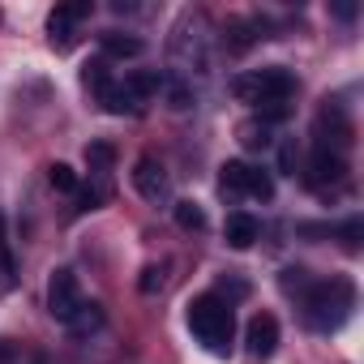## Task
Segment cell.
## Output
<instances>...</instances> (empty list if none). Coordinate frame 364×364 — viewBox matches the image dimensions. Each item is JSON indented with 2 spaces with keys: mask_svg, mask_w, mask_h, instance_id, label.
I'll return each instance as SVG.
<instances>
[{
  "mask_svg": "<svg viewBox=\"0 0 364 364\" xmlns=\"http://www.w3.org/2000/svg\"><path fill=\"white\" fill-rule=\"evenodd\" d=\"M300 296H304V317H309V326H317V330L338 326V321L351 313V304H355V291H351L347 279H321V283H309Z\"/></svg>",
  "mask_w": 364,
  "mask_h": 364,
  "instance_id": "6da1fadb",
  "label": "cell"
},
{
  "mask_svg": "<svg viewBox=\"0 0 364 364\" xmlns=\"http://www.w3.org/2000/svg\"><path fill=\"white\" fill-rule=\"evenodd\" d=\"M189 330L210 347V351H232V338H236V317H232V304L219 300V296H198L189 304Z\"/></svg>",
  "mask_w": 364,
  "mask_h": 364,
  "instance_id": "7a4b0ae2",
  "label": "cell"
},
{
  "mask_svg": "<svg viewBox=\"0 0 364 364\" xmlns=\"http://www.w3.org/2000/svg\"><path fill=\"white\" fill-rule=\"evenodd\" d=\"M291 90H296V77L287 73V69H279V65H270V69H253V73H236L232 77V95L240 99V103H287L291 99Z\"/></svg>",
  "mask_w": 364,
  "mask_h": 364,
  "instance_id": "3957f363",
  "label": "cell"
},
{
  "mask_svg": "<svg viewBox=\"0 0 364 364\" xmlns=\"http://www.w3.org/2000/svg\"><path fill=\"white\" fill-rule=\"evenodd\" d=\"M219 180H223V189H232V193H249V198H262V202L274 198V180H270L262 167L240 163V159L223 163V167H219Z\"/></svg>",
  "mask_w": 364,
  "mask_h": 364,
  "instance_id": "277c9868",
  "label": "cell"
},
{
  "mask_svg": "<svg viewBox=\"0 0 364 364\" xmlns=\"http://www.w3.org/2000/svg\"><path fill=\"white\" fill-rule=\"evenodd\" d=\"M82 309V287H77V274L73 270H56L52 283H48V313L56 321H73V313Z\"/></svg>",
  "mask_w": 364,
  "mask_h": 364,
  "instance_id": "5b68a950",
  "label": "cell"
},
{
  "mask_svg": "<svg viewBox=\"0 0 364 364\" xmlns=\"http://www.w3.org/2000/svg\"><path fill=\"white\" fill-rule=\"evenodd\" d=\"M133 189H137L146 202H163V198H167V171H163V163H159L154 154H141V159L133 163Z\"/></svg>",
  "mask_w": 364,
  "mask_h": 364,
  "instance_id": "8992f818",
  "label": "cell"
},
{
  "mask_svg": "<svg viewBox=\"0 0 364 364\" xmlns=\"http://www.w3.org/2000/svg\"><path fill=\"white\" fill-rule=\"evenodd\" d=\"M245 347H249V355H257V360H266V355H274V347H279V321H274L270 313H257V317L249 321V334H245Z\"/></svg>",
  "mask_w": 364,
  "mask_h": 364,
  "instance_id": "52a82bcc",
  "label": "cell"
},
{
  "mask_svg": "<svg viewBox=\"0 0 364 364\" xmlns=\"http://www.w3.org/2000/svg\"><path fill=\"white\" fill-rule=\"evenodd\" d=\"M343 171H347V159L338 150L317 146L309 159V185H334V180H343Z\"/></svg>",
  "mask_w": 364,
  "mask_h": 364,
  "instance_id": "ba28073f",
  "label": "cell"
},
{
  "mask_svg": "<svg viewBox=\"0 0 364 364\" xmlns=\"http://www.w3.org/2000/svg\"><path fill=\"white\" fill-rule=\"evenodd\" d=\"M90 14V5H60L52 18H48V31H52V43L56 48H69L73 43V26Z\"/></svg>",
  "mask_w": 364,
  "mask_h": 364,
  "instance_id": "9c48e42d",
  "label": "cell"
},
{
  "mask_svg": "<svg viewBox=\"0 0 364 364\" xmlns=\"http://www.w3.org/2000/svg\"><path fill=\"white\" fill-rule=\"evenodd\" d=\"M257 236H262V223H257L253 215H245V210H240V215H232V219H228V245H232V249H253V245H257Z\"/></svg>",
  "mask_w": 364,
  "mask_h": 364,
  "instance_id": "30bf717a",
  "label": "cell"
},
{
  "mask_svg": "<svg viewBox=\"0 0 364 364\" xmlns=\"http://www.w3.org/2000/svg\"><path fill=\"white\" fill-rule=\"evenodd\" d=\"M163 82H167L163 73H154V69H137V73L124 77V90H129L137 103H146V99H154V95L163 90Z\"/></svg>",
  "mask_w": 364,
  "mask_h": 364,
  "instance_id": "8fae6325",
  "label": "cell"
},
{
  "mask_svg": "<svg viewBox=\"0 0 364 364\" xmlns=\"http://www.w3.org/2000/svg\"><path fill=\"white\" fill-rule=\"evenodd\" d=\"M141 52H146V43H141V39H133V35H116V31H107V35H103V56L133 60V56H141Z\"/></svg>",
  "mask_w": 364,
  "mask_h": 364,
  "instance_id": "7c38bea8",
  "label": "cell"
},
{
  "mask_svg": "<svg viewBox=\"0 0 364 364\" xmlns=\"http://www.w3.org/2000/svg\"><path fill=\"white\" fill-rule=\"evenodd\" d=\"M253 31H262V22L232 18V22H228V48H232V52H245V48H253V43H257V35H253Z\"/></svg>",
  "mask_w": 364,
  "mask_h": 364,
  "instance_id": "4fadbf2b",
  "label": "cell"
},
{
  "mask_svg": "<svg viewBox=\"0 0 364 364\" xmlns=\"http://www.w3.org/2000/svg\"><path fill=\"white\" fill-rule=\"evenodd\" d=\"M99 326H103V309H99L95 300H90V304L82 300V309L73 313V321H69V330H73V334H90V330H99Z\"/></svg>",
  "mask_w": 364,
  "mask_h": 364,
  "instance_id": "5bb4252c",
  "label": "cell"
},
{
  "mask_svg": "<svg viewBox=\"0 0 364 364\" xmlns=\"http://www.w3.org/2000/svg\"><path fill=\"white\" fill-rule=\"evenodd\" d=\"M171 215H176V223L185 228V232H202V228H206V215H202V206H198V202H176V206H171Z\"/></svg>",
  "mask_w": 364,
  "mask_h": 364,
  "instance_id": "9a60e30c",
  "label": "cell"
},
{
  "mask_svg": "<svg viewBox=\"0 0 364 364\" xmlns=\"http://www.w3.org/2000/svg\"><path fill=\"white\" fill-rule=\"evenodd\" d=\"M99 99H103V107H107L112 116H124V112H137V99H133V95H129L124 86H107V90H103Z\"/></svg>",
  "mask_w": 364,
  "mask_h": 364,
  "instance_id": "2e32d148",
  "label": "cell"
},
{
  "mask_svg": "<svg viewBox=\"0 0 364 364\" xmlns=\"http://www.w3.org/2000/svg\"><path fill=\"white\" fill-rule=\"evenodd\" d=\"M236 133H240V146H249V150H266L270 146V124H262V120H245Z\"/></svg>",
  "mask_w": 364,
  "mask_h": 364,
  "instance_id": "e0dca14e",
  "label": "cell"
},
{
  "mask_svg": "<svg viewBox=\"0 0 364 364\" xmlns=\"http://www.w3.org/2000/svg\"><path fill=\"white\" fill-rule=\"evenodd\" d=\"M86 163H90V171H112L116 146H112V141H90V146H86Z\"/></svg>",
  "mask_w": 364,
  "mask_h": 364,
  "instance_id": "ac0fdd59",
  "label": "cell"
},
{
  "mask_svg": "<svg viewBox=\"0 0 364 364\" xmlns=\"http://www.w3.org/2000/svg\"><path fill=\"white\" fill-rule=\"evenodd\" d=\"M48 180H52V189H60V193H73L77 189V171L69 163H52L48 167Z\"/></svg>",
  "mask_w": 364,
  "mask_h": 364,
  "instance_id": "d6986e66",
  "label": "cell"
},
{
  "mask_svg": "<svg viewBox=\"0 0 364 364\" xmlns=\"http://www.w3.org/2000/svg\"><path fill=\"white\" fill-rule=\"evenodd\" d=\"M163 90H167V103H171L176 112H185V107H193V90H189L185 82H163Z\"/></svg>",
  "mask_w": 364,
  "mask_h": 364,
  "instance_id": "ffe728a7",
  "label": "cell"
},
{
  "mask_svg": "<svg viewBox=\"0 0 364 364\" xmlns=\"http://www.w3.org/2000/svg\"><path fill=\"white\" fill-rule=\"evenodd\" d=\"M86 86L99 90V95L112 86V77H107V60H90V65H86Z\"/></svg>",
  "mask_w": 364,
  "mask_h": 364,
  "instance_id": "44dd1931",
  "label": "cell"
},
{
  "mask_svg": "<svg viewBox=\"0 0 364 364\" xmlns=\"http://www.w3.org/2000/svg\"><path fill=\"white\" fill-rule=\"evenodd\" d=\"M309 283H313L309 270H300V266H296V270H283V287H287V291H304Z\"/></svg>",
  "mask_w": 364,
  "mask_h": 364,
  "instance_id": "7402d4cb",
  "label": "cell"
},
{
  "mask_svg": "<svg viewBox=\"0 0 364 364\" xmlns=\"http://www.w3.org/2000/svg\"><path fill=\"white\" fill-rule=\"evenodd\" d=\"M137 287H141V291L150 296V291H159V287H163V274H159L154 266H146V270H141V283H137Z\"/></svg>",
  "mask_w": 364,
  "mask_h": 364,
  "instance_id": "603a6c76",
  "label": "cell"
},
{
  "mask_svg": "<svg viewBox=\"0 0 364 364\" xmlns=\"http://www.w3.org/2000/svg\"><path fill=\"white\" fill-rule=\"evenodd\" d=\"M279 163H283V171H291V176H296V146H291V141H283V150H279Z\"/></svg>",
  "mask_w": 364,
  "mask_h": 364,
  "instance_id": "cb8c5ba5",
  "label": "cell"
},
{
  "mask_svg": "<svg viewBox=\"0 0 364 364\" xmlns=\"http://www.w3.org/2000/svg\"><path fill=\"white\" fill-rule=\"evenodd\" d=\"M223 291H232V296H245V291H249V287H245V283H240V279H232V283H228V279H223Z\"/></svg>",
  "mask_w": 364,
  "mask_h": 364,
  "instance_id": "d4e9b609",
  "label": "cell"
},
{
  "mask_svg": "<svg viewBox=\"0 0 364 364\" xmlns=\"http://www.w3.org/2000/svg\"><path fill=\"white\" fill-rule=\"evenodd\" d=\"M334 14H338L343 22H351V18H355V5H334Z\"/></svg>",
  "mask_w": 364,
  "mask_h": 364,
  "instance_id": "484cf974",
  "label": "cell"
}]
</instances>
